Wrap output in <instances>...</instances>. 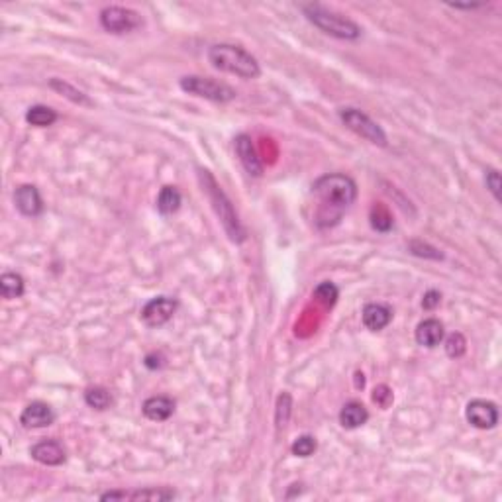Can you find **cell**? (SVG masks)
Wrapping results in <instances>:
<instances>
[{
    "label": "cell",
    "mask_w": 502,
    "mask_h": 502,
    "mask_svg": "<svg viewBox=\"0 0 502 502\" xmlns=\"http://www.w3.org/2000/svg\"><path fill=\"white\" fill-rule=\"evenodd\" d=\"M316 197L314 224L320 230H328L342 222L346 212L357 199V185L351 177L342 173H329L312 185Z\"/></svg>",
    "instance_id": "1"
},
{
    "label": "cell",
    "mask_w": 502,
    "mask_h": 502,
    "mask_svg": "<svg viewBox=\"0 0 502 502\" xmlns=\"http://www.w3.org/2000/svg\"><path fill=\"white\" fill-rule=\"evenodd\" d=\"M208 61L212 67L224 73H232L242 78H257L261 75V67L257 59L247 53L243 47L232 44H216L208 49Z\"/></svg>",
    "instance_id": "2"
},
{
    "label": "cell",
    "mask_w": 502,
    "mask_h": 502,
    "mask_svg": "<svg viewBox=\"0 0 502 502\" xmlns=\"http://www.w3.org/2000/svg\"><path fill=\"white\" fill-rule=\"evenodd\" d=\"M303 12L310 24H314L318 30L332 35V37L347 40V42H354V40L361 37V28L357 26L354 20L342 16V14H336V12L324 8L320 4H304Z\"/></svg>",
    "instance_id": "3"
},
{
    "label": "cell",
    "mask_w": 502,
    "mask_h": 502,
    "mask_svg": "<svg viewBox=\"0 0 502 502\" xmlns=\"http://www.w3.org/2000/svg\"><path fill=\"white\" fill-rule=\"evenodd\" d=\"M200 177L204 179V189H206L208 197L212 200V206L216 210L220 222L224 226L226 234L230 235L232 242H243V240H245V232H243L242 224H240V218H238V212L234 210L232 200L226 197V192L218 187L214 177L208 173V171H200Z\"/></svg>",
    "instance_id": "4"
},
{
    "label": "cell",
    "mask_w": 502,
    "mask_h": 502,
    "mask_svg": "<svg viewBox=\"0 0 502 502\" xmlns=\"http://www.w3.org/2000/svg\"><path fill=\"white\" fill-rule=\"evenodd\" d=\"M179 87L189 93L192 96H200V98H206L212 103H230L234 100L235 93L234 88L226 83H218L214 78L208 77H199V75H189V77H182L179 81Z\"/></svg>",
    "instance_id": "5"
},
{
    "label": "cell",
    "mask_w": 502,
    "mask_h": 502,
    "mask_svg": "<svg viewBox=\"0 0 502 502\" xmlns=\"http://www.w3.org/2000/svg\"><path fill=\"white\" fill-rule=\"evenodd\" d=\"M339 120L346 124L349 130L357 134L359 138L367 139L371 141L375 146L379 148H385L387 146V134L383 130L381 126L377 122H373L369 116L357 108H342L339 110Z\"/></svg>",
    "instance_id": "6"
},
{
    "label": "cell",
    "mask_w": 502,
    "mask_h": 502,
    "mask_svg": "<svg viewBox=\"0 0 502 502\" xmlns=\"http://www.w3.org/2000/svg\"><path fill=\"white\" fill-rule=\"evenodd\" d=\"M100 26L110 34H128L141 26V16L136 10L124 6H108L100 12Z\"/></svg>",
    "instance_id": "7"
},
{
    "label": "cell",
    "mask_w": 502,
    "mask_h": 502,
    "mask_svg": "<svg viewBox=\"0 0 502 502\" xmlns=\"http://www.w3.org/2000/svg\"><path fill=\"white\" fill-rule=\"evenodd\" d=\"M177 312V300L169 298V296H157L151 298L144 310H141V320L148 324L149 328H159L173 318V314Z\"/></svg>",
    "instance_id": "8"
},
{
    "label": "cell",
    "mask_w": 502,
    "mask_h": 502,
    "mask_svg": "<svg viewBox=\"0 0 502 502\" xmlns=\"http://www.w3.org/2000/svg\"><path fill=\"white\" fill-rule=\"evenodd\" d=\"M465 418L471 426L479 430H491L498 424V408L491 400H471L465 410Z\"/></svg>",
    "instance_id": "9"
},
{
    "label": "cell",
    "mask_w": 502,
    "mask_h": 502,
    "mask_svg": "<svg viewBox=\"0 0 502 502\" xmlns=\"http://www.w3.org/2000/svg\"><path fill=\"white\" fill-rule=\"evenodd\" d=\"M235 153L240 157V163L243 165V169L247 171V175L259 179L263 177V161L259 159V153L255 149L253 139L247 134H240L235 138Z\"/></svg>",
    "instance_id": "10"
},
{
    "label": "cell",
    "mask_w": 502,
    "mask_h": 502,
    "mask_svg": "<svg viewBox=\"0 0 502 502\" xmlns=\"http://www.w3.org/2000/svg\"><path fill=\"white\" fill-rule=\"evenodd\" d=\"M14 202H16V208L20 210V214H24L28 218L40 216L42 210H44L42 194H40V191L35 189L34 185L18 187L16 192H14Z\"/></svg>",
    "instance_id": "11"
},
{
    "label": "cell",
    "mask_w": 502,
    "mask_h": 502,
    "mask_svg": "<svg viewBox=\"0 0 502 502\" xmlns=\"http://www.w3.org/2000/svg\"><path fill=\"white\" fill-rule=\"evenodd\" d=\"M53 420H55V412L45 402L28 404L22 416H20V424L24 428H47V426L53 424Z\"/></svg>",
    "instance_id": "12"
},
{
    "label": "cell",
    "mask_w": 502,
    "mask_h": 502,
    "mask_svg": "<svg viewBox=\"0 0 502 502\" xmlns=\"http://www.w3.org/2000/svg\"><path fill=\"white\" fill-rule=\"evenodd\" d=\"M30 455L32 459H35L37 463L42 465H49V467H55V465H61L65 461V450L59 442L55 440H45V442L35 443L34 448L30 450Z\"/></svg>",
    "instance_id": "13"
},
{
    "label": "cell",
    "mask_w": 502,
    "mask_h": 502,
    "mask_svg": "<svg viewBox=\"0 0 502 502\" xmlns=\"http://www.w3.org/2000/svg\"><path fill=\"white\" fill-rule=\"evenodd\" d=\"M361 318H363L365 328L371 329V332H381V329L387 328L390 320H392V310H390L387 304L371 303L363 308Z\"/></svg>",
    "instance_id": "14"
},
{
    "label": "cell",
    "mask_w": 502,
    "mask_h": 502,
    "mask_svg": "<svg viewBox=\"0 0 502 502\" xmlns=\"http://www.w3.org/2000/svg\"><path fill=\"white\" fill-rule=\"evenodd\" d=\"M416 342L418 346L422 347H436L442 344L443 339V324L436 318H428V320L420 322L416 328Z\"/></svg>",
    "instance_id": "15"
},
{
    "label": "cell",
    "mask_w": 502,
    "mask_h": 502,
    "mask_svg": "<svg viewBox=\"0 0 502 502\" xmlns=\"http://www.w3.org/2000/svg\"><path fill=\"white\" fill-rule=\"evenodd\" d=\"M141 412L151 422H165L173 416L175 402L169 397H151L144 402Z\"/></svg>",
    "instance_id": "16"
},
{
    "label": "cell",
    "mask_w": 502,
    "mask_h": 502,
    "mask_svg": "<svg viewBox=\"0 0 502 502\" xmlns=\"http://www.w3.org/2000/svg\"><path fill=\"white\" fill-rule=\"evenodd\" d=\"M369 420V410L361 404L359 400H349L344 404L342 412H339V424L347 428V430H355L361 428Z\"/></svg>",
    "instance_id": "17"
},
{
    "label": "cell",
    "mask_w": 502,
    "mask_h": 502,
    "mask_svg": "<svg viewBox=\"0 0 502 502\" xmlns=\"http://www.w3.org/2000/svg\"><path fill=\"white\" fill-rule=\"evenodd\" d=\"M182 197L181 192L177 187H163L159 194H157V210L163 214V216H169V214H175L179 208H181Z\"/></svg>",
    "instance_id": "18"
},
{
    "label": "cell",
    "mask_w": 502,
    "mask_h": 502,
    "mask_svg": "<svg viewBox=\"0 0 502 502\" xmlns=\"http://www.w3.org/2000/svg\"><path fill=\"white\" fill-rule=\"evenodd\" d=\"M57 118H59L57 112L49 106H44V104H35L32 108H28L26 112V122L35 126V128H47V126L55 124Z\"/></svg>",
    "instance_id": "19"
},
{
    "label": "cell",
    "mask_w": 502,
    "mask_h": 502,
    "mask_svg": "<svg viewBox=\"0 0 502 502\" xmlns=\"http://www.w3.org/2000/svg\"><path fill=\"white\" fill-rule=\"evenodd\" d=\"M24 291H26V283L18 273H4L0 277V295H2V298H6V300L20 298L24 295Z\"/></svg>",
    "instance_id": "20"
},
{
    "label": "cell",
    "mask_w": 502,
    "mask_h": 502,
    "mask_svg": "<svg viewBox=\"0 0 502 502\" xmlns=\"http://www.w3.org/2000/svg\"><path fill=\"white\" fill-rule=\"evenodd\" d=\"M85 402L95 410H106L112 404V395L104 387H91L85 390Z\"/></svg>",
    "instance_id": "21"
},
{
    "label": "cell",
    "mask_w": 502,
    "mask_h": 502,
    "mask_svg": "<svg viewBox=\"0 0 502 502\" xmlns=\"http://www.w3.org/2000/svg\"><path fill=\"white\" fill-rule=\"evenodd\" d=\"M314 298L318 300V303L322 304V306H326V308H332L334 304L338 303L339 298V288L334 283H329V281H324V283H320V285L314 288Z\"/></svg>",
    "instance_id": "22"
},
{
    "label": "cell",
    "mask_w": 502,
    "mask_h": 502,
    "mask_svg": "<svg viewBox=\"0 0 502 502\" xmlns=\"http://www.w3.org/2000/svg\"><path fill=\"white\" fill-rule=\"evenodd\" d=\"M177 494L167 489H144L126 493V501H173Z\"/></svg>",
    "instance_id": "23"
},
{
    "label": "cell",
    "mask_w": 502,
    "mask_h": 502,
    "mask_svg": "<svg viewBox=\"0 0 502 502\" xmlns=\"http://www.w3.org/2000/svg\"><path fill=\"white\" fill-rule=\"evenodd\" d=\"M49 87H52L53 91H57L59 95L67 96V98H69V100H73V103L91 104V100H88L87 96L83 95L81 91H77V88L73 87V85L65 83V81H61V78H52V81H49Z\"/></svg>",
    "instance_id": "24"
},
{
    "label": "cell",
    "mask_w": 502,
    "mask_h": 502,
    "mask_svg": "<svg viewBox=\"0 0 502 502\" xmlns=\"http://www.w3.org/2000/svg\"><path fill=\"white\" fill-rule=\"evenodd\" d=\"M291 410H293V399L288 392H283L277 399V410H275V420H277V428H285L288 418H291Z\"/></svg>",
    "instance_id": "25"
},
{
    "label": "cell",
    "mask_w": 502,
    "mask_h": 502,
    "mask_svg": "<svg viewBox=\"0 0 502 502\" xmlns=\"http://www.w3.org/2000/svg\"><path fill=\"white\" fill-rule=\"evenodd\" d=\"M371 226L377 230V232H389L390 228H392V218H390L389 210L383 208L381 204H377V206L373 208Z\"/></svg>",
    "instance_id": "26"
},
{
    "label": "cell",
    "mask_w": 502,
    "mask_h": 502,
    "mask_svg": "<svg viewBox=\"0 0 502 502\" xmlns=\"http://www.w3.org/2000/svg\"><path fill=\"white\" fill-rule=\"evenodd\" d=\"M316 448H318V443H316V440L312 438V436H300V438H296L295 443L291 445V451L295 453L296 457H310L312 453L316 451Z\"/></svg>",
    "instance_id": "27"
},
{
    "label": "cell",
    "mask_w": 502,
    "mask_h": 502,
    "mask_svg": "<svg viewBox=\"0 0 502 502\" xmlns=\"http://www.w3.org/2000/svg\"><path fill=\"white\" fill-rule=\"evenodd\" d=\"M467 351V339L463 338V334H451L450 338L445 339V354L457 359L461 355H465Z\"/></svg>",
    "instance_id": "28"
},
{
    "label": "cell",
    "mask_w": 502,
    "mask_h": 502,
    "mask_svg": "<svg viewBox=\"0 0 502 502\" xmlns=\"http://www.w3.org/2000/svg\"><path fill=\"white\" fill-rule=\"evenodd\" d=\"M485 182H486V189L493 192V197L496 202H501V173L496 171V169H489L485 175Z\"/></svg>",
    "instance_id": "29"
},
{
    "label": "cell",
    "mask_w": 502,
    "mask_h": 502,
    "mask_svg": "<svg viewBox=\"0 0 502 502\" xmlns=\"http://www.w3.org/2000/svg\"><path fill=\"white\" fill-rule=\"evenodd\" d=\"M410 250L414 255H420V257H432V259H442V253L438 250H433L430 245H422L420 242H412L410 243Z\"/></svg>",
    "instance_id": "30"
},
{
    "label": "cell",
    "mask_w": 502,
    "mask_h": 502,
    "mask_svg": "<svg viewBox=\"0 0 502 502\" xmlns=\"http://www.w3.org/2000/svg\"><path fill=\"white\" fill-rule=\"evenodd\" d=\"M373 400H375L379 407L387 408L390 402H392V392H390V389L387 387V385H381V387H377L375 392H373Z\"/></svg>",
    "instance_id": "31"
},
{
    "label": "cell",
    "mask_w": 502,
    "mask_h": 502,
    "mask_svg": "<svg viewBox=\"0 0 502 502\" xmlns=\"http://www.w3.org/2000/svg\"><path fill=\"white\" fill-rule=\"evenodd\" d=\"M440 303H442V295L438 291H428L424 298H422V308L424 310H433Z\"/></svg>",
    "instance_id": "32"
},
{
    "label": "cell",
    "mask_w": 502,
    "mask_h": 502,
    "mask_svg": "<svg viewBox=\"0 0 502 502\" xmlns=\"http://www.w3.org/2000/svg\"><path fill=\"white\" fill-rule=\"evenodd\" d=\"M165 365V357L161 354H149L146 357V367L148 369H161Z\"/></svg>",
    "instance_id": "33"
},
{
    "label": "cell",
    "mask_w": 502,
    "mask_h": 502,
    "mask_svg": "<svg viewBox=\"0 0 502 502\" xmlns=\"http://www.w3.org/2000/svg\"><path fill=\"white\" fill-rule=\"evenodd\" d=\"M450 6L457 10H475V8H481L483 4H450Z\"/></svg>",
    "instance_id": "34"
}]
</instances>
